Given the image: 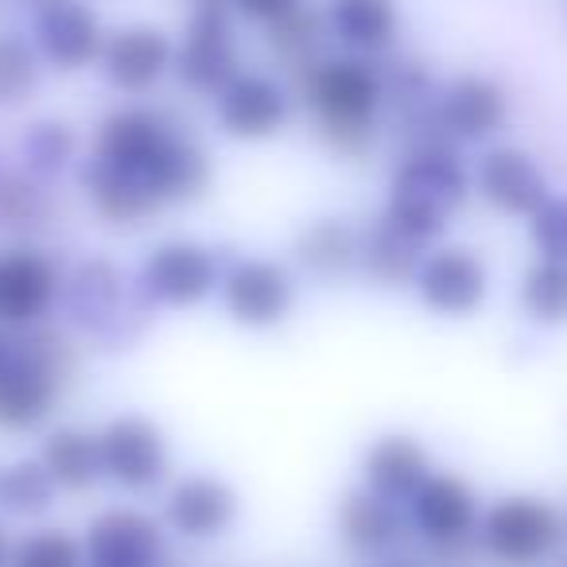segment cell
I'll list each match as a JSON object with an SVG mask.
<instances>
[{"mask_svg": "<svg viewBox=\"0 0 567 567\" xmlns=\"http://www.w3.org/2000/svg\"><path fill=\"white\" fill-rule=\"evenodd\" d=\"M474 187H478V195L486 198L497 214H509V218H533L551 195L544 167L536 164L525 148H509V144L489 148L486 156L478 159Z\"/></svg>", "mask_w": 567, "mask_h": 567, "instance_id": "e0dca14e", "label": "cell"}, {"mask_svg": "<svg viewBox=\"0 0 567 567\" xmlns=\"http://www.w3.org/2000/svg\"><path fill=\"white\" fill-rule=\"evenodd\" d=\"M0 221L9 229H40L48 221V198L24 175H0Z\"/></svg>", "mask_w": 567, "mask_h": 567, "instance_id": "d6a6232c", "label": "cell"}, {"mask_svg": "<svg viewBox=\"0 0 567 567\" xmlns=\"http://www.w3.org/2000/svg\"><path fill=\"white\" fill-rule=\"evenodd\" d=\"M567 540V520L536 494H505L482 513L478 548L505 567H540Z\"/></svg>", "mask_w": 567, "mask_h": 567, "instance_id": "5b68a950", "label": "cell"}, {"mask_svg": "<svg viewBox=\"0 0 567 567\" xmlns=\"http://www.w3.org/2000/svg\"><path fill=\"white\" fill-rule=\"evenodd\" d=\"M40 463L48 466L51 478H55L59 489H66V494H82V489L97 486V482L105 478L97 432H86V427H55V432L43 440Z\"/></svg>", "mask_w": 567, "mask_h": 567, "instance_id": "cb8c5ba5", "label": "cell"}, {"mask_svg": "<svg viewBox=\"0 0 567 567\" xmlns=\"http://www.w3.org/2000/svg\"><path fill=\"white\" fill-rule=\"evenodd\" d=\"M102 71L121 94H148L167 71H175V43L152 24H128L105 35Z\"/></svg>", "mask_w": 567, "mask_h": 567, "instance_id": "ac0fdd59", "label": "cell"}, {"mask_svg": "<svg viewBox=\"0 0 567 567\" xmlns=\"http://www.w3.org/2000/svg\"><path fill=\"white\" fill-rule=\"evenodd\" d=\"M90 567H164L167 536L156 517L141 509H105L86 528Z\"/></svg>", "mask_w": 567, "mask_h": 567, "instance_id": "4fadbf2b", "label": "cell"}, {"mask_svg": "<svg viewBox=\"0 0 567 567\" xmlns=\"http://www.w3.org/2000/svg\"><path fill=\"white\" fill-rule=\"evenodd\" d=\"M221 308L237 327L268 331L296 308V280L280 260L245 257L221 276Z\"/></svg>", "mask_w": 567, "mask_h": 567, "instance_id": "9c48e42d", "label": "cell"}, {"mask_svg": "<svg viewBox=\"0 0 567 567\" xmlns=\"http://www.w3.org/2000/svg\"><path fill=\"white\" fill-rule=\"evenodd\" d=\"M40 86V51L24 35H0V110L24 105Z\"/></svg>", "mask_w": 567, "mask_h": 567, "instance_id": "f546056e", "label": "cell"}, {"mask_svg": "<svg viewBox=\"0 0 567 567\" xmlns=\"http://www.w3.org/2000/svg\"><path fill=\"white\" fill-rule=\"evenodd\" d=\"M144 300L156 308H198L214 288H221V268L214 249L198 241H164L141 265Z\"/></svg>", "mask_w": 567, "mask_h": 567, "instance_id": "52a82bcc", "label": "cell"}, {"mask_svg": "<svg viewBox=\"0 0 567 567\" xmlns=\"http://www.w3.org/2000/svg\"><path fill=\"white\" fill-rule=\"evenodd\" d=\"M12 347H17V339H12V331H9V327H0V373H4V365H9Z\"/></svg>", "mask_w": 567, "mask_h": 567, "instance_id": "d590c367", "label": "cell"}, {"mask_svg": "<svg viewBox=\"0 0 567 567\" xmlns=\"http://www.w3.org/2000/svg\"><path fill=\"white\" fill-rule=\"evenodd\" d=\"M420 260H424L420 245L404 241V237L396 234L393 226H385V221H378V226L362 234V268L378 284H385V288L416 280Z\"/></svg>", "mask_w": 567, "mask_h": 567, "instance_id": "4316f807", "label": "cell"}, {"mask_svg": "<svg viewBox=\"0 0 567 567\" xmlns=\"http://www.w3.org/2000/svg\"><path fill=\"white\" fill-rule=\"evenodd\" d=\"M509 117V97L494 79L463 74L447 82L432 102V121L443 141H486Z\"/></svg>", "mask_w": 567, "mask_h": 567, "instance_id": "2e32d148", "label": "cell"}, {"mask_svg": "<svg viewBox=\"0 0 567 567\" xmlns=\"http://www.w3.org/2000/svg\"><path fill=\"white\" fill-rule=\"evenodd\" d=\"M296 260L319 280H334L362 265V234L342 218H319L296 237Z\"/></svg>", "mask_w": 567, "mask_h": 567, "instance_id": "603a6c76", "label": "cell"}, {"mask_svg": "<svg viewBox=\"0 0 567 567\" xmlns=\"http://www.w3.org/2000/svg\"><path fill=\"white\" fill-rule=\"evenodd\" d=\"M327 32V20L319 17L316 9L300 4L296 12L280 17L276 24H268V48L276 51L284 66H292V71H308L311 63H319V43H323Z\"/></svg>", "mask_w": 567, "mask_h": 567, "instance_id": "f1b7e54d", "label": "cell"}, {"mask_svg": "<svg viewBox=\"0 0 567 567\" xmlns=\"http://www.w3.org/2000/svg\"><path fill=\"white\" fill-rule=\"evenodd\" d=\"M59 482L40 458H20V463L0 471V505L17 517H40L55 505Z\"/></svg>", "mask_w": 567, "mask_h": 567, "instance_id": "83f0119b", "label": "cell"}, {"mask_svg": "<svg viewBox=\"0 0 567 567\" xmlns=\"http://www.w3.org/2000/svg\"><path fill=\"white\" fill-rule=\"evenodd\" d=\"M74 373V350L55 331L28 327L17 339L12 358L0 373V427L4 432H32L55 412L66 378Z\"/></svg>", "mask_w": 567, "mask_h": 567, "instance_id": "277c9868", "label": "cell"}, {"mask_svg": "<svg viewBox=\"0 0 567 567\" xmlns=\"http://www.w3.org/2000/svg\"><path fill=\"white\" fill-rule=\"evenodd\" d=\"M327 28L358 55H378L396 43L401 12L396 0H327Z\"/></svg>", "mask_w": 567, "mask_h": 567, "instance_id": "7402d4cb", "label": "cell"}, {"mask_svg": "<svg viewBox=\"0 0 567 567\" xmlns=\"http://www.w3.org/2000/svg\"><path fill=\"white\" fill-rule=\"evenodd\" d=\"M412 528L432 544V551H443L451 544L478 540V494L466 478L458 474H435L416 489V497L409 502Z\"/></svg>", "mask_w": 567, "mask_h": 567, "instance_id": "7c38bea8", "label": "cell"}, {"mask_svg": "<svg viewBox=\"0 0 567 567\" xmlns=\"http://www.w3.org/2000/svg\"><path fill=\"white\" fill-rule=\"evenodd\" d=\"M9 564V556H4V536H0V567Z\"/></svg>", "mask_w": 567, "mask_h": 567, "instance_id": "8d00e7d4", "label": "cell"}, {"mask_svg": "<svg viewBox=\"0 0 567 567\" xmlns=\"http://www.w3.org/2000/svg\"><path fill=\"white\" fill-rule=\"evenodd\" d=\"M214 102H218L221 133L234 141H268L292 117L288 90L260 71H241L221 94H214Z\"/></svg>", "mask_w": 567, "mask_h": 567, "instance_id": "9a60e30c", "label": "cell"}, {"mask_svg": "<svg viewBox=\"0 0 567 567\" xmlns=\"http://www.w3.org/2000/svg\"><path fill=\"white\" fill-rule=\"evenodd\" d=\"M35 51L59 71H82L97 63L105 48L102 17L86 0H40L35 9Z\"/></svg>", "mask_w": 567, "mask_h": 567, "instance_id": "8fae6325", "label": "cell"}, {"mask_svg": "<svg viewBox=\"0 0 567 567\" xmlns=\"http://www.w3.org/2000/svg\"><path fill=\"white\" fill-rule=\"evenodd\" d=\"M471 195V175L443 136L420 141L409 156L396 164L389 183V203L381 221L393 226L404 241L432 245L451 226V214Z\"/></svg>", "mask_w": 567, "mask_h": 567, "instance_id": "7a4b0ae2", "label": "cell"}, {"mask_svg": "<svg viewBox=\"0 0 567 567\" xmlns=\"http://www.w3.org/2000/svg\"><path fill=\"white\" fill-rule=\"evenodd\" d=\"M198 9H206V4H221V0H195Z\"/></svg>", "mask_w": 567, "mask_h": 567, "instance_id": "74e56055", "label": "cell"}, {"mask_svg": "<svg viewBox=\"0 0 567 567\" xmlns=\"http://www.w3.org/2000/svg\"><path fill=\"white\" fill-rule=\"evenodd\" d=\"M97 447H102V474L125 494H152L172 466L164 427L141 412L113 416L97 432Z\"/></svg>", "mask_w": 567, "mask_h": 567, "instance_id": "8992f818", "label": "cell"}, {"mask_svg": "<svg viewBox=\"0 0 567 567\" xmlns=\"http://www.w3.org/2000/svg\"><path fill=\"white\" fill-rule=\"evenodd\" d=\"M74 148H79V136H74V128L66 125V121H35V125L28 128L24 144H20L28 172L40 175V179L63 172L74 159Z\"/></svg>", "mask_w": 567, "mask_h": 567, "instance_id": "4dcf8cb0", "label": "cell"}, {"mask_svg": "<svg viewBox=\"0 0 567 567\" xmlns=\"http://www.w3.org/2000/svg\"><path fill=\"white\" fill-rule=\"evenodd\" d=\"M79 183L105 221L136 226L159 206L203 195L210 159L164 113L128 105L97 125L94 156L82 164Z\"/></svg>", "mask_w": 567, "mask_h": 567, "instance_id": "6da1fadb", "label": "cell"}, {"mask_svg": "<svg viewBox=\"0 0 567 567\" xmlns=\"http://www.w3.org/2000/svg\"><path fill=\"white\" fill-rule=\"evenodd\" d=\"M9 567H86V544L63 528H40L9 551Z\"/></svg>", "mask_w": 567, "mask_h": 567, "instance_id": "1f68e13d", "label": "cell"}, {"mask_svg": "<svg viewBox=\"0 0 567 567\" xmlns=\"http://www.w3.org/2000/svg\"><path fill=\"white\" fill-rule=\"evenodd\" d=\"M303 94L319 121V133L334 152L358 156L373 144L389 90L378 66L358 55L319 59L303 71Z\"/></svg>", "mask_w": 567, "mask_h": 567, "instance_id": "3957f363", "label": "cell"}, {"mask_svg": "<svg viewBox=\"0 0 567 567\" xmlns=\"http://www.w3.org/2000/svg\"><path fill=\"white\" fill-rule=\"evenodd\" d=\"M528 241L536 257L567 260V195H548V203L528 218Z\"/></svg>", "mask_w": 567, "mask_h": 567, "instance_id": "836d02e7", "label": "cell"}, {"mask_svg": "<svg viewBox=\"0 0 567 567\" xmlns=\"http://www.w3.org/2000/svg\"><path fill=\"white\" fill-rule=\"evenodd\" d=\"M412 288L432 316L471 319L489 296L486 260L466 245H440V249L424 252Z\"/></svg>", "mask_w": 567, "mask_h": 567, "instance_id": "ba28073f", "label": "cell"}, {"mask_svg": "<svg viewBox=\"0 0 567 567\" xmlns=\"http://www.w3.org/2000/svg\"><path fill=\"white\" fill-rule=\"evenodd\" d=\"M59 300V268L48 252L17 245L0 257V327L28 331Z\"/></svg>", "mask_w": 567, "mask_h": 567, "instance_id": "5bb4252c", "label": "cell"}, {"mask_svg": "<svg viewBox=\"0 0 567 567\" xmlns=\"http://www.w3.org/2000/svg\"><path fill=\"white\" fill-rule=\"evenodd\" d=\"M66 308L86 331L102 334L105 327L117 323L121 308V276L110 260H90L74 272L71 288H66Z\"/></svg>", "mask_w": 567, "mask_h": 567, "instance_id": "d4e9b609", "label": "cell"}, {"mask_svg": "<svg viewBox=\"0 0 567 567\" xmlns=\"http://www.w3.org/2000/svg\"><path fill=\"white\" fill-rule=\"evenodd\" d=\"M427 478H432V458H427L424 443L409 432L381 435L362 455L365 489L393 505H409Z\"/></svg>", "mask_w": 567, "mask_h": 567, "instance_id": "ffe728a7", "label": "cell"}, {"mask_svg": "<svg viewBox=\"0 0 567 567\" xmlns=\"http://www.w3.org/2000/svg\"><path fill=\"white\" fill-rule=\"evenodd\" d=\"M334 525H339V540L354 556H385L404 536L401 509L393 502H385V497L370 494L365 486L342 497L339 513H334Z\"/></svg>", "mask_w": 567, "mask_h": 567, "instance_id": "44dd1931", "label": "cell"}, {"mask_svg": "<svg viewBox=\"0 0 567 567\" xmlns=\"http://www.w3.org/2000/svg\"><path fill=\"white\" fill-rule=\"evenodd\" d=\"M175 74L195 94H221L241 74L234 20L221 4H206L190 17L187 35L175 48Z\"/></svg>", "mask_w": 567, "mask_h": 567, "instance_id": "30bf717a", "label": "cell"}, {"mask_svg": "<svg viewBox=\"0 0 567 567\" xmlns=\"http://www.w3.org/2000/svg\"><path fill=\"white\" fill-rule=\"evenodd\" d=\"M520 308L540 327L567 323V260L536 257L525 268V276H520Z\"/></svg>", "mask_w": 567, "mask_h": 567, "instance_id": "484cf974", "label": "cell"}, {"mask_svg": "<svg viewBox=\"0 0 567 567\" xmlns=\"http://www.w3.org/2000/svg\"><path fill=\"white\" fill-rule=\"evenodd\" d=\"M164 517L183 540H218L237 520V494L214 474H190L167 494Z\"/></svg>", "mask_w": 567, "mask_h": 567, "instance_id": "d6986e66", "label": "cell"}, {"mask_svg": "<svg viewBox=\"0 0 567 567\" xmlns=\"http://www.w3.org/2000/svg\"><path fill=\"white\" fill-rule=\"evenodd\" d=\"M234 4L249 20H260V24H276L280 17H288V12L300 9L303 0H234Z\"/></svg>", "mask_w": 567, "mask_h": 567, "instance_id": "e575fe53", "label": "cell"}]
</instances>
